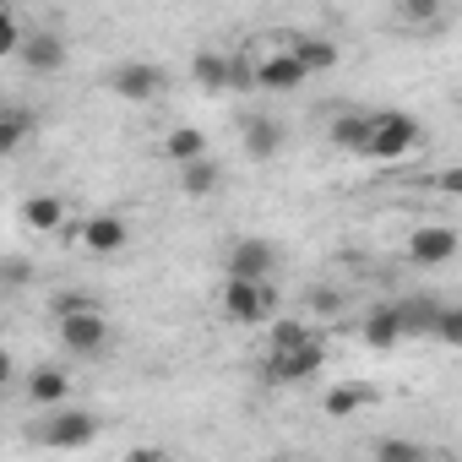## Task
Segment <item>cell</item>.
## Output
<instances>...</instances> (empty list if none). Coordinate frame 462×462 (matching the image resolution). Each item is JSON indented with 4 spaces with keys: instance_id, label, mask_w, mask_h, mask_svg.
<instances>
[{
    "instance_id": "1",
    "label": "cell",
    "mask_w": 462,
    "mask_h": 462,
    "mask_svg": "<svg viewBox=\"0 0 462 462\" xmlns=\"http://www.w3.org/2000/svg\"><path fill=\"white\" fill-rule=\"evenodd\" d=\"M223 316L235 321V327H262V321H273L278 316V289H273V278H235L228 273V283H223Z\"/></svg>"
},
{
    "instance_id": "2",
    "label": "cell",
    "mask_w": 462,
    "mask_h": 462,
    "mask_svg": "<svg viewBox=\"0 0 462 462\" xmlns=\"http://www.w3.org/2000/svg\"><path fill=\"white\" fill-rule=\"evenodd\" d=\"M413 147H419V120H413L408 109H381V115H370V147H365V158L392 163V158H402V152H413Z\"/></svg>"
},
{
    "instance_id": "3",
    "label": "cell",
    "mask_w": 462,
    "mask_h": 462,
    "mask_svg": "<svg viewBox=\"0 0 462 462\" xmlns=\"http://www.w3.org/2000/svg\"><path fill=\"white\" fill-rule=\"evenodd\" d=\"M262 370H267V381H278V386H300V381H316V375L327 370V348H321V337H310L305 348H273Z\"/></svg>"
},
{
    "instance_id": "4",
    "label": "cell",
    "mask_w": 462,
    "mask_h": 462,
    "mask_svg": "<svg viewBox=\"0 0 462 462\" xmlns=\"http://www.w3.org/2000/svg\"><path fill=\"white\" fill-rule=\"evenodd\" d=\"M55 337H60L71 354H98V348L109 343V321H104V310H98V305H88V310L55 316Z\"/></svg>"
},
{
    "instance_id": "5",
    "label": "cell",
    "mask_w": 462,
    "mask_h": 462,
    "mask_svg": "<svg viewBox=\"0 0 462 462\" xmlns=\"http://www.w3.org/2000/svg\"><path fill=\"white\" fill-rule=\"evenodd\" d=\"M457 245H462V235L451 223H419L408 235V262L413 267H446L457 256Z\"/></svg>"
},
{
    "instance_id": "6",
    "label": "cell",
    "mask_w": 462,
    "mask_h": 462,
    "mask_svg": "<svg viewBox=\"0 0 462 462\" xmlns=\"http://www.w3.org/2000/svg\"><path fill=\"white\" fill-rule=\"evenodd\" d=\"M17 60H23L33 77H60V71H66V39H60L55 28H33V33L23 39Z\"/></svg>"
},
{
    "instance_id": "7",
    "label": "cell",
    "mask_w": 462,
    "mask_h": 462,
    "mask_svg": "<svg viewBox=\"0 0 462 462\" xmlns=\"http://www.w3.org/2000/svg\"><path fill=\"white\" fill-rule=\"evenodd\" d=\"M109 88H115L125 104H152V98L163 93V71L147 66V60H120V66L109 71Z\"/></svg>"
},
{
    "instance_id": "8",
    "label": "cell",
    "mask_w": 462,
    "mask_h": 462,
    "mask_svg": "<svg viewBox=\"0 0 462 462\" xmlns=\"http://www.w3.org/2000/svg\"><path fill=\"white\" fill-rule=\"evenodd\" d=\"M77 240H82V251H93V256H120V251L131 245V223L115 217V212H93V217L77 228Z\"/></svg>"
},
{
    "instance_id": "9",
    "label": "cell",
    "mask_w": 462,
    "mask_h": 462,
    "mask_svg": "<svg viewBox=\"0 0 462 462\" xmlns=\"http://www.w3.org/2000/svg\"><path fill=\"white\" fill-rule=\"evenodd\" d=\"M93 440H98V419H93L88 408L55 413V419L44 424V446H55V451H82V446H93Z\"/></svg>"
},
{
    "instance_id": "10",
    "label": "cell",
    "mask_w": 462,
    "mask_h": 462,
    "mask_svg": "<svg viewBox=\"0 0 462 462\" xmlns=\"http://www.w3.org/2000/svg\"><path fill=\"white\" fill-rule=\"evenodd\" d=\"M305 66H300V55L294 50H278V55H262L256 60V88L262 93H294V88H305Z\"/></svg>"
},
{
    "instance_id": "11",
    "label": "cell",
    "mask_w": 462,
    "mask_h": 462,
    "mask_svg": "<svg viewBox=\"0 0 462 462\" xmlns=\"http://www.w3.org/2000/svg\"><path fill=\"white\" fill-rule=\"evenodd\" d=\"M359 337H365V348H375V354H392L402 337H408V327H402V310H397V300L392 305H375L365 321H359Z\"/></svg>"
},
{
    "instance_id": "12",
    "label": "cell",
    "mask_w": 462,
    "mask_h": 462,
    "mask_svg": "<svg viewBox=\"0 0 462 462\" xmlns=\"http://www.w3.org/2000/svg\"><path fill=\"white\" fill-rule=\"evenodd\" d=\"M228 273H235V278H273L278 273V245L273 240H235V251H228Z\"/></svg>"
},
{
    "instance_id": "13",
    "label": "cell",
    "mask_w": 462,
    "mask_h": 462,
    "mask_svg": "<svg viewBox=\"0 0 462 462\" xmlns=\"http://www.w3.org/2000/svg\"><path fill=\"white\" fill-rule=\"evenodd\" d=\"M283 152V125L273 120V115H251L245 120V158H278Z\"/></svg>"
},
{
    "instance_id": "14",
    "label": "cell",
    "mask_w": 462,
    "mask_h": 462,
    "mask_svg": "<svg viewBox=\"0 0 462 462\" xmlns=\"http://www.w3.org/2000/svg\"><path fill=\"white\" fill-rule=\"evenodd\" d=\"M190 77H196V88H201V93H228V88H235V60L201 50V55L190 60Z\"/></svg>"
},
{
    "instance_id": "15",
    "label": "cell",
    "mask_w": 462,
    "mask_h": 462,
    "mask_svg": "<svg viewBox=\"0 0 462 462\" xmlns=\"http://www.w3.org/2000/svg\"><path fill=\"white\" fill-rule=\"evenodd\" d=\"M397 310H402L408 337H435V316H440L435 294H408V300H397Z\"/></svg>"
},
{
    "instance_id": "16",
    "label": "cell",
    "mask_w": 462,
    "mask_h": 462,
    "mask_svg": "<svg viewBox=\"0 0 462 462\" xmlns=\"http://www.w3.org/2000/svg\"><path fill=\"white\" fill-rule=\"evenodd\" d=\"M223 185V169H217V158H190V163H180V190L185 196H212Z\"/></svg>"
},
{
    "instance_id": "17",
    "label": "cell",
    "mask_w": 462,
    "mask_h": 462,
    "mask_svg": "<svg viewBox=\"0 0 462 462\" xmlns=\"http://www.w3.org/2000/svg\"><path fill=\"white\" fill-rule=\"evenodd\" d=\"M66 392H71V375H66V370H55V365H39V370L28 375V397H33L39 408L66 402Z\"/></svg>"
},
{
    "instance_id": "18",
    "label": "cell",
    "mask_w": 462,
    "mask_h": 462,
    "mask_svg": "<svg viewBox=\"0 0 462 462\" xmlns=\"http://www.w3.org/2000/svg\"><path fill=\"white\" fill-rule=\"evenodd\" d=\"M289 50L300 55V66H305L310 77H316V71H332V66H337V44H332V39H321V33H300V39H294Z\"/></svg>"
},
{
    "instance_id": "19",
    "label": "cell",
    "mask_w": 462,
    "mask_h": 462,
    "mask_svg": "<svg viewBox=\"0 0 462 462\" xmlns=\"http://www.w3.org/2000/svg\"><path fill=\"white\" fill-rule=\"evenodd\" d=\"M370 402H375V386H332V392L321 397L327 419H354V413L370 408Z\"/></svg>"
},
{
    "instance_id": "20",
    "label": "cell",
    "mask_w": 462,
    "mask_h": 462,
    "mask_svg": "<svg viewBox=\"0 0 462 462\" xmlns=\"http://www.w3.org/2000/svg\"><path fill=\"white\" fill-rule=\"evenodd\" d=\"M60 217H66V201L60 196H28V207H23V223L33 228V235H55Z\"/></svg>"
},
{
    "instance_id": "21",
    "label": "cell",
    "mask_w": 462,
    "mask_h": 462,
    "mask_svg": "<svg viewBox=\"0 0 462 462\" xmlns=\"http://www.w3.org/2000/svg\"><path fill=\"white\" fill-rule=\"evenodd\" d=\"M327 136H332V147H343V152H365V147H370V115H337Z\"/></svg>"
},
{
    "instance_id": "22",
    "label": "cell",
    "mask_w": 462,
    "mask_h": 462,
    "mask_svg": "<svg viewBox=\"0 0 462 462\" xmlns=\"http://www.w3.org/2000/svg\"><path fill=\"white\" fill-rule=\"evenodd\" d=\"M163 152H169L174 169H180V163H190V158H207V136H201L196 125H174V131L163 136Z\"/></svg>"
},
{
    "instance_id": "23",
    "label": "cell",
    "mask_w": 462,
    "mask_h": 462,
    "mask_svg": "<svg viewBox=\"0 0 462 462\" xmlns=\"http://www.w3.org/2000/svg\"><path fill=\"white\" fill-rule=\"evenodd\" d=\"M446 6H451V0H397V12H402L413 28H440Z\"/></svg>"
},
{
    "instance_id": "24",
    "label": "cell",
    "mask_w": 462,
    "mask_h": 462,
    "mask_svg": "<svg viewBox=\"0 0 462 462\" xmlns=\"http://www.w3.org/2000/svg\"><path fill=\"white\" fill-rule=\"evenodd\" d=\"M28 131H33V120H28V109H6V120H0V152H17L23 142H28Z\"/></svg>"
},
{
    "instance_id": "25",
    "label": "cell",
    "mask_w": 462,
    "mask_h": 462,
    "mask_svg": "<svg viewBox=\"0 0 462 462\" xmlns=\"http://www.w3.org/2000/svg\"><path fill=\"white\" fill-rule=\"evenodd\" d=\"M435 343L462 348V305H440V316H435Z\"/></svg>"
},
{
    "instance_id": "26",
    "label": "cell",
    "mask_w": 462,
    "mask_h": 462,
    "mask_svg": "<svg viewBox=\"0 0 462 462\" xmlns=\"http://www.w3.org/2000/svg\"><path fill=\"white\" fill-rule=\"evenodd\" d=\"M370 451H375V457H386V462H419V457H424V446H419V440H397V435L375 440Z\"/></svg>"
},
{
    "instance_id": "27",
    "label": "cell",
    "mask_w": 462,
    "mask_h": 462,
    "mask_svg": "<svg viewBox=\"0 0 462 462\" xmlns=\"http://www.w3.org/2000/svg\"><path fill=\"white\" fill-rule=\"evenodd\" d=\"M316 332L305 321H273V348H305Z\"/></svg>"
},
{
    "instance_id": "28",
    "label": "cell",
    "mask_w": 462,
    "mask_h": 462,
    "mask_svg": "<svg viewBox=\"0 0 462 462\" xmlns=\"http://www.w3.org/2000/svg\"><path fill=\"white\" fill-rule=\"evenodd\" d=\"M0 278H6V289H28L33 283V267L23 256H6V267H0Z\"/></svg>"
},
{
    "instance_id": "29",
    "label": "cell",
    "mask_w": 462,
    "mask_h": 462,
    "mask_svg": "<svg viewBox=\"0 0 462 462\" xmlns=\"http://www.w3.org/2000/svg\"><path fill=\"white\" fill-rule=\"evenodd\" d=\"M17 50H23V28L6 17V23H0V55H17Z\"/></svg>"
},
{
    "instance_id": "30",
    "label": "cell",
    "mask_w": 462,
    "mask_h": 462,
    "mask_svg": "<svg viewBox=\"0 0 462 462\" xmlns=\"http://www.w3.org/2000/svg\"><path fill=\"white\" fill-rule=\"evenodd\" d=\"M88 305H93L88 294H60V300H55V316H71V310H88Z\"/></svg>"
},
{
    "instance_id": "31",
    "label": "cell",
    "mask_w": 462,
    "mask_h": 462,
    "mask_svg": "<svg viewBox=\"0 0 462 462\" xmlns=\"http://www.w3.org/2000/svg\"><path fill=\"white\" fill-rule=\"evenodd\" d=\"M435 185H440V190H451V196H462V169H446Z\"/></svg>"
},
{
    "instance_id": "32",
    "label": "cell",
    "mask_w": 462,
    "mask_h": 462,
    "mask_svg": "<svg viewBox=\"0 0 462 462\" xmlns=\"http://www.w3.org/2000/svg\"><path fill=\"white\" fill-rule=\"evenodd\" d=\"M310 305H316V310H327V316H332V310H337V294H327V289H316V294H310Z\"/></svg>"
}]
</instances>
